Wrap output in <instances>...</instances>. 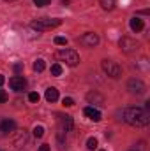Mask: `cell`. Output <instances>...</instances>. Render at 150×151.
Here are the masks:
<instances>
[{
	"label": "cell",
	"instance_id": "22",
	"mask_svg": "<svg viewBox=\"0 0 150 151\" xmlns=\"http://www.w3.org/2000/svg\"><path fill=\"white\" fill-rule=\"evenodd\" d=\"M28 100H30V102H39V93L30 91V93H28Z\"/></svg>",
	"mask_w": 150,
	"mask_h": 151
},
{
	"label": "cell",
	"instance_id": "19",
	"mask_svg": "<svg viewBox=\"0 0 150 151\" xmlns=\"http://www.w3.org/2000/svg\"><path fill=\"white\" fill-rule=\"evenodd\" d=\"M51 74L60 76L62 74V65H60V63H53V65H51Z\"/></svg>",
	"mask_w": 150,
	"mask_h": 151
},
{
	"label": "cell",
	"instance_id": "31",
	"mask_svg": "<svg viewBox=\"0 0 150 151\" xmlns=\"http://www.w3.org/2000/svg\"><path fill=\"white\" fill-rule=\"evenodd\" d=\"M0 151H2V150H0Z\"/></svg>",
	"mask_w": 150,
	"mask_h": 151
},
{
	"label": "cell",
	"instance_id": "29",
	"mask_svg": "<svg viewBox=\"0 0 150 151\" xmlns=\"http://www.w3.org/2000/svg\"><path fill=\"white\" fill-rule=\"evenodd\" d=\"M5 2H14V0H5Z\"/></svg>",
	"mask_w": 150,
	"mask_h": 151
},
{
	"label": "cell",
	"instance_id": "3",
	"mask_svg": "<svg viewBox=\"0 0 150 151\" xmlns=\"http://www.w3.org/2000/svg\"><path fill=\"white\" fill-rule=\"evenodd\" d=\"M60 25H62V19H50V18H41V19L32 21V28L37 32H46V30L57 28Z\"/></svg>",
	"mask_w": 150,
	"mask_h": 151
},
{
	"label": "cell",
	"instance_id": "4",
	"mask_svg": "<svg viewBox=\"0 0 150 151\" xmlns=\"http://www.w3.org/2000/svg\"><path fill=\"white\" fill-rule=\"evenodd\" d=\"M101 67H103V70L106 72V76H110L113 79H117V77L122 76V67H120L117 62H113V60H103Z\"/></svg>",
	"mask_w": 150,
	"mask_h": 151
},
{
	"label": "cell",
	"instance_id": "21",
	"mask_svg": "<svg viewBox=\"0 0 150 151\" xmlns=\"http://www.w3.org/2000/svg\"><path fill=\"white\" fill-rule=\"evenodd\" d=\"M50 2H51V0H34V4H36L37 7H46V5H50Z\"/></svg>",
	"mask_w": 150,
	"mask_h": 151
},
{
	"label": "cell",
	"instance_id": "28",
	"mask_svg": "<svg viewBox=\"0 0 150 151\" xmlns=\"http://www.w3.org/2000/svg\"><path fill=\"white\" fill-rule=\"evenodd\" d=\"M4 83H5V77H4V76L0 74V86H2V84H4Z\"/></svg>",
	"mask_w": 150,
	"mask_h": 151
},
{
	"label": "cell",
	"instance_id": "16",
	"mask_svg": "<svg viewBox=\"0 0 150 151\" xmlns=\"http://www.w3.org/2000/svg\"><path fill=\"white\" fill-rule=\"evenodd\" d=\"M44 67H46V63H44V60H42V58H37V60L34 62V70H36V72H42V70H44Z\"/></svg>",
	"mask_w": 150,
	"mask_h": 151
},
{
	"label": "cell",
	"instance_id": "11",
	"mask_svg": "<svg viewBox=\"0 0 150 151\" xmlns=\"http://www.w3.org/2000/svg\"><path fill=\"white\" fill-rule=\"evenodd\" d=\"M83 113H85L87 118H90L92 121H101V113L97 109H94V107H85Z\"/></svg>",
	"mask_w": 150,
	"mask_h": 151
},
{
	"label": "cell",
	"instance_id": "10",
	"mask_svg": "<svg viewBox=\"0 0 150 151\" xmlns=\"http://www.w3.org/2000/svg\"><path fill=\"white\" fill-rule=\"evenodd\" d=\"M16 130V123L12 121V119H2L0 121V132H4V134H11V132H14Z\"/></svg>",
	"mask_w": 150,
	"mask_h": 151
},
{
	"label": "cell",
	"instance_id": "6",
	"mask_svg": "<svg viewBox=\"0 0 150 151\" xmlns=\"http://www.w3.org/2000/svg\"><path fill=\"white\" fill-rule=\"evenodd\" d=\"M127 90L133 93V95H141V93H145V83L141 81V79H129V83H127Z\"/></svg>",
	"mask_w": 150,
	"mask_h": 151
},
{
	"label": "cell",
	"instance_id": "12",
	"mask_svg": "<svg viewBox=\"0 0 150 151\" xmlns=\"http://www.w3.org/2000/svg\"><path fill=\"white\" fill-rule=\"evenodd\" d=\"M44 97H46L48 102H57V100H58V90H57L55 86H50V88L46 90Z\"/></svg>",
	"mask_w": 150,
	"mask_h": 151
},
{
	"label": "cell",
	"instance_id": "25",
	"mask_svg": "<svg viewBox=\"0 0 150 151\" xmlns=\"http://www.w3.org/2000/svg\"><path fill=\"white\" fill-rule=\"evenodd\" d=\"M7 99H9V97H7V93H5L4 90H0V104H5V102H7Z\"/></svg>",
	"mask_w": 150,
	"mask_h": 151
},
{
	"label": "cell",
	"instance_id": "1",
	"mask_svg": "<svg viewBox=\"0 0 150 151\" xmlns=\"http://www.w3.org/2000/svg\"><path fill=\"white\" fill-rule=\"evenodd\" d=\"M124 121L133 127H147L150 121V114L143 107H127L124 109Z\"/></svg>",
	"mask_w": 150,
	"mask_h": 151
},
{
	"label": "cell",
	"instance_id": "20",
	"mask_svg": "<svg viewBox=\"0 0 150 151\" xmlns=\"http://www.w3.org/2000/svg\"><path fill=\"white\" fill-rule=\"evenodd\" d=\"M42 135H44V128H42V127H36V128H34V137L41 139Z\"/></svg>",
	"mask_w": 150,
	"mask_h": 151
},
{
	"label": "cell",
	"instance_id": "8",
	"mask_svg": "<svg viewBox=\"0 0 150 151\" xmlns=\"http://www.w3.org/2000/svg\"><path fill=\"white\" fill-rule=\"evenodd\" d=\"M58 123H60V132H71L73 130V118L69 114H58Z\"/></svg>",
	"mask_w": 150,
	"mask_h": 151
},
{
	"label": "cell",
	"instance_id": "18",
	"mask_svg": "<svg viewBox=\"0 0 150 151\" xmlns=\"http://www.w3.org/2000/svg\"><path fill=\"white\" fill-rule=\"evenodd\" d=\"M87 148H88L90 151H94L95 148H97V139H95V137H90V139L87 141Z\"/></svg>",
	"mask_w": 150,
	"mask_h": 151
},
{
	"label": "cell",
	"instance_id": "23",
	"mask_svg": "<svg viewBox=\"0 0 150 151\" xmlns=\"http://www.w3.org/2000/svg\"><path fill=\"white\" fill-rule=\"evenodd\" d=\"M62 104H64L66 107H71V106H74V100H73L71 97H66V99L62 100Z\"/></svg>",
	"mask_w": 150,
	"mask_h": 151
},
{
	"label": "cell",
	"instance_id": "30",
	"mask_svg": "<svg viewBox=\"0 0 150 151\" xmlns=\"http://www.w3.org/2000/svg\"><path fill=\"white\" fill-rule=\"evenodd\" d=\"M101 151H106V150H101Z\"/></svg>",
	"mask_w": 150,
	"mask_h": 151
},
{
	"label": "cell",
	"instance_id": "14",
	"mask_svg": "<svg viewBox=\"0 0 150 151\" xmlns=\"http://www.w3.org/2000/svg\"><path fill=\"white\" fill-rule=\"evenodd\" d=\"M87 99H88V102H95V104H104V97H103V95H99L97 91H92V93H88V95H87Z\"/></svg>",
	"mask_w": 150,
	"mask_h": 151
},
{
	"label": "cell",
	"instance_id": "27",
	"mask_svg": "<svg viewBox=\"0 0 150 151\" xmlns=\"http://www.w3.org/2000/svg\"><path fill=\"white\" fill-rule=\"evenodd\" d=\"M39 151H50V146H48V144H42V146L39 148Z\"/></svg>",
	"mask_w": 150,
	"mask_h": 151
},
{
	"label": "cell",
	"instance_id": "5",
	"mask_svg": "<svg viewBox=\"0 0 150 151\" xmlns=\"http://www.w3.org/2000/svg\"><path fill=\"white\" fill-rule=\"evenodd\" d=\"M138 47H140V42H138V40H134V39H131V37H122L120 39V49H122L124 53H136Z\"/></svg>",
	"mask_w": 150,
	"mask_h": 151
},
{
	"label": "cell",
	"instance_id": "15",
	"mask_svg": "<svg viewBox=\"0 0 150 151\" xmlns=\"http://www.w3.org/2000/svg\"><path fill=\"white\" fill-rule=\"evenodd\" d=\"M99 4H101V7L104 11H111L115 7V4H117V0H99Z\"/></svg>",
	"mask_w": 150,
	"mask_h": 151
},
{
	"label": "cell",
	"instance_id": "9",
	"mask_svg": "<svg viewBox=\"0 0 150 151\" xmlns=\"http://www.w3.org/2000/svg\"><path fill=\"white\" fill-rule=\"evenodd\" d=\"M9 86H11L14 91H21V90H25L27 81H25L21 76H14V77H11V79H9Z\"/></svg>",
	"mask_w": 150,
	"mask_h": 151
},
{
	"label": "cell",
	"instance_id": "2",
	"mask_svg": "<svg viewBox=\"0 0 150 151\" xmlns=\"http://www.w3.org/2000/svg\"><path fill=\"white\" fill-rule=\"evenodd\" d=\"M55 56H57V60L66 62L69 67H76L79 63V55L76 53L74 49H60V51H57Z\"/></svg>",
	"mask_w": 150,
	"mask_h": 151
},
{
	"label": "cell",
	"instance_id": "7",
	"mask_svg": "<svg viewBox=\"0 0 150 151\" xmlns=\"http://www.w3.org/2000/svg\"><path fill=\"white\" fill-rule=\"evenodd\" d=\"M79 42H81L83 46L94 47V46H97V44H99V35H97V34H94V32H87L85 35H81Z\"/></svg>",
	"mask_w": 150,
	"mask_h": 151
},
{
	"label": "cell",
	"instance_id": "17",
	"mask_svg": "<svg viewBox=\"0 0 150 151\" xmlns=\"http://www.w3.org/2000/svg\"><path fill=\"white\" fill-rule=\"evenodd\" d=\"M27 139H28V137H27V132H23V134L18 135V139H14V144H16V146H21V144L27 142Z\"/></svg>",
	"mask_w": 150,
	"mask_h": 151
},
{
	"label": "cell",
	"instance_id": "13",
	"mask_svg": "<svg viewBox=\"0 0 150 151\" xmlns=\"http://www.w3.org/2000/svg\"><path fill=\"white\" fill-rule=\"evenodd\" d=\"M129 25H131V30H133V32H141L143 27H145V25H143V19H140L138 16H134Z\"/></svg>",
	"mask_w": 150,
	"mask_h": 151
},
{
	"label": "cell",
	"instance_id": "26",
	"mask_svg": "<svg viewBox=\"0 0 150 151\" xmlns=\"http://www.w3.org/2000/svg\"><path fill=\"white\" fill-rule=\"evenodd\" d=\"M21 69H23V63H16V65H14V70H16V72H20Z\"/></svg>",
	"mask_w": 150,
	"mask_h": 151
},
{
	"label": "cell",
	"instance_id": "24",
	"mask_svg": "<svg viewBox=\"0 0 150 151\" xmlns=\"http://www.w3.org/2000/svg\"><path fill=\"white\" fill-rule=\"evenodd\" d=\"M55 44L57 46H66L67 44V39L66 37H55Z\"/></svg>",
	"mask_w": 150,
	"mask_h": 151
}]
</instances>
